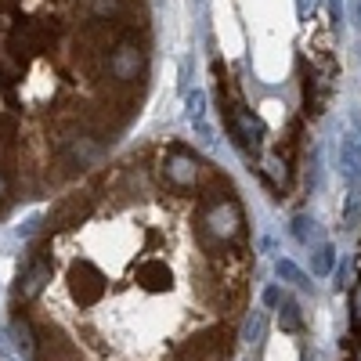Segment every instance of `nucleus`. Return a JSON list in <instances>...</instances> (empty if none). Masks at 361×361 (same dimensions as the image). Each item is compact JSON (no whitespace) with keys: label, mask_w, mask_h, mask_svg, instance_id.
Returning <instances> with one entry per match:
<instances>
[{"label":"nucleus","mask_w":361,"mask_h":361,"mask_svg":"<svg viewBox=\"0 0 361 361\" xmlns=\"http://www.w3.org/2000/svg\"><path fill=\"white\" fill-rule=\"evenodd\" d=\"M224 177L195 188L130 159L51 214L33 253L47 286L18 314L33 361H228L246 250L209 224Z\"/></svg>","instance_id":"f257e3e1"},{"label":"nucleus","mask_w":361,"mask_h":361,"mask_svg":"<svg viewBox=\"0 0 361 361\" xmlns=\"http://www.w3.org/2000/svg\"><path fill=\"white\" fill-rule=\"evenodd\" d=\"M224 127L231 134V141L243 148V152L253 159L260 156V145H264V123L246 109V102L231 90V102H224Z\"/></svg>","instance_id":"f03ea898"},{"label":"nucleus","mask_w":361,"mask_h":361,"mask_svg":"<svg viewBox=\"0 0 361 361\" xmlns=\"http://www.w3.org/2000/svg\"><path fill=\"white\" fill-rule=\"evenodd\" d=\"M105 69H109V76H112L119 87H134L137 76L145 73V51H141L130 37H123V40L109 51Z\"/></svg>","instance_id":"7ed1b4c3"},{"label":"nucleus","mask_w":361,"mask_h":361,"mask_svg":"<svg viewBox=\"0 0 361 361\" xmlns=\"http://www.w3.org/2000/svg\"><path fill=\"white\" fill-rule=\"evenodd\" d=\"M340 170L350 185H361V137L357 134H347L340 141Z\"/></svg>","instance_id":"20e7f679"},{"label":"nucleus","mask_w":361,"mask_h":361,"mask_svg":"<svg viewBox=\"0 0 361 361\" xmlns=\"http://www.w3.org/2000/svg\"><path fill=\"white\" fill-rule=\"evenodd\" d=\"M293 235H296L304 246L322 243V228H318V221H314V217H307V214H300V217L293 221Z\"/></svg>","instance_id":"39448f33"},{"label":"nucleus","mask_w":361,"mask_h":361,"mask_svg":"<svg viewBox=\"0 0 361 361\" xmlns=\"http://www.w3.org/2000/svg\"><path fill=\"white\" fill-rule=\"evenodd\" d=\"M333 264H336V250L329 246V243H318V250H314V257H311V275L325 279L329 271H333Z\"/></svg>","instance_id":"423d86ee"},{"label":"nucleus","mask_w":361,"mask_h":361,"mask_svg":"<svg viewBox=\"0 0 361 361\" xmlns=\"http://www.w3.org/2000/svg\"><path fill=\"white\" fill-rule=\"evenodd\" d=\"M361 224V185H350L347 206H343V228H357Z\"/></svg>","instance_id":"0eeeda50"},{"label":"nucleus","mask_w":361,"mask_h":361,"mask_svg":"<svg viewBox=\"0 0 361 361\" xmlns=\"http://www.w3.org/2000/svg\"><path fill=\"white\" fill-rule=\"evenodd\" d=\"M275 271H279V279H282V282H293L296 289H307V286H311V282H307V275H304V271H300L293 260H279V264H275Z\"/></svg>","instance_id":"6e6552de"},{"label":"nucleus","mask_w":361,"mask_h":361,"mask_svg":"<svg viewBox=\"0 0 361 361\" xmlns=\"http://www.w3.org/2000/svg\"><path fill=\"white\" fill-rule=\"evenodd\" d=\"M282 329L286 333H300V325H304V318H300V307L293 304V300H282V314H279Z\"/></svg>","instance_id":"1a4fd4ad"},{"label":"nucleus","mask_w":361,"mask_h":361,"mask_svg":"<svg viewBox=\"0 0 361 361\" xmlns=\"http://www.w3.org/2000/svg\"><path fill=\"white\" fill-rule=\"evenodd\" d=\"M260 336H264V314L257 311V314H253V318L246 322V340L253 343V340H260Z\"/></svg>","instance_id":"9d476101"},{"label":"nucleus","mask_w":361,"mask_h":361,"mask_svg":"<svg viewBox=\"0 0 361 361\" xmlns=\"http://www.w3.org/2000/svg\"><path fill=\"white\" fill-rule=\"evenodd\" d=\"M354 329H361V289L354 293Z\"/></svg>","instance_id":"9b49d317"},{"label":"nucleus","mask_w":361,"mask_h":361,"mask_svg":"<svg viewBox=\"0 0 361 361\" xmlns=\"http://www.w3.org/2000/svg\"><path fill=\"white\" fill-rule=\"evenodd\" d=\"M314 4H318V0H300V15H304V18H307V15L314 11Z\"/></svg>","instance_id":"f8f14e48"},{"label":"nucleus","mask_w":361,"mask_h":361,"mask_svg":"<svg viewBox=\"0 0 361 361\" xmlns=\"http://www.w3.org/2000/svg\"><path fill=\"white\" fill-rule=\"evenodd\" d=\"M264 300H267L271 307H279V289H267V293H264Z\"/></svg>","instance_id":"ddd939ff"},{"label":"nucleus","mask_w":361,"mask_h":361,"mask_svg":"<svg viewBox=\"0 0 361 361\" xmlns=\"http://www.w3.org/2000/svg\"><path fill=\"white\" fill-rule=\"evenodd\" d=\"M354 15H357V22H361V4H354Z\"/></svg>","instance_id":"4468645a"}]
</instances>
